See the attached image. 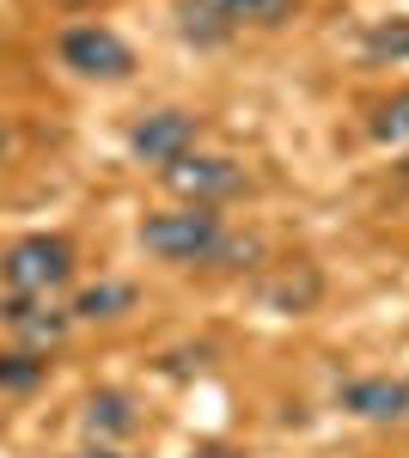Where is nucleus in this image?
Masks as SVG:
<instances>
[{"label":"nucleus","mask_w":409,"mask_h":458,"mask_svg":"<svg viewBox=\"0 0 409 458\" xmlns=\"http://www.w3.org/2000/svg\"><path fill=\"white\" fill-rule=\"evenodd\" d=\"M73 458H135V453H123V446H98V440H92V446H80Z\"/></svg>","instance_id":"nucleus-16"},{"label":"nucleus","mask_w":409,"mask_h":458,"mask_svg":"<svg viewBox=\"0 0 409 458\" xmlns=\"http://www.w3.org/2000/svg\"><path fill=\"white\" fill-rule=\"evenodd\" d=\"M6 153H13V129L0 123V159H6Z\"/></svg>","instance_id":"nucleus-18"},{"label":"nucleus","mask_w":409,"mask_h":458,"mask_svg":"<svg viewBox=\"0 0 409 458\" xmlns=\"http://www.w3.org/2000/svg\"><path fill=\"white\" fill-rule=\"evenodd\" d=\"M80 428L98 446H123L129 434H141V403L123 386H98V391L80 397Z\"/></svg>","instance_id":"nucleus-9"},{"label":"nucleus","mask_w":409,"mask_h":458,"mask_svg":"<svg viewBox=\"0 0 409 458\" xmlns=\"http://www.w3.org/2000/svg\"><path fill=\"white\" fill-rule=\"evenodd\" d=\"M306 0H171L177 37L196 49H220L239 31H281Z\"/></svg>","instance_id":"nucleus-1"},{"label":"nucleus","mask_w":409,"mask_h":458,"mask_svg":"<svg viewBox=\"0 0 409 458\" xmlns=\"http://www.w3.org/2000/svg\"><path fill=\"white\" fill-rule=\"evenodd\" d=\"M55 55H62V68H68L73 80H98V86L135 80V49H129V37L98 25V19L68 25V31L55 37Z\"/></svg>","instance_id":"nucleus-4"},{"label":"nucleus","mask_w":409,"mask_h":458,"mask_svg":"<svg viewBox=\"0 0 409 458\" xmlns=\"http://www.w3.org/2000/svg\"><path fill=\"white\" fill-rule=\"evenodd\" d=\"M43 386V354L0 349V391H37Z\"/></svg>","instance_id":"nucleus-15"},{"label":"nucleus","mask_w":409,"mask_h":458,"mask_svg":"<svg viewBox=\"0 0 409 458\" xmlns=\"http://www.w3.org/2000/svg\"><path fill=\"white\" fill-rule=\"evenodd\" d=\"M263 263V239L257 233H226L214 257H208V269H220V276H239V269H257Z\"/></svg>","instance_id":"nucleus-14"},{"label":"nucleus","mask_w":409,"mask_h":458,"mask_svg":"<svg viewBox=\"0 0 409 458\" xmlns=\"http://www.w3.org/2000/svg\"><path fill=\"white\" fill-rule=\"evenodd\" d=\"M80 269V250L62 233H25L19 245H6L0 257V282L6 293H31V300H55Z\"/></svg>","instance_id":"nucleus-3"},{"label":"nucleus","mask_w":409,"mask_h":458,"mask_svg":"<svg viewBox=\"0 0 409 458\" xmlns=\"http://www.w3.org/2000/svg\"><path fill=\"white\" fill-rule=\"evenodd\" d=\"M135 300H141L135 282H98V287H80V293H73L68 318L73 324H110V318L135 312Z\"/></svg>","instance_id":"nucleus-11"},{"label":"nucleus","mask_w":409,"mask_h":458,"mask_svg":"<svg viewBox=\"0 0 409 458\" xmlns=\"http://www.w3.org/2000/svg\"><path fill=\"white\" fill-rule=\"evenodd\" d=\"M361 62H367V68H404L409 62V13H391V19H373V25H367Z\"/></svg>","instance_id":"nucleus-12"},{"label":"nucleus","mask_w":409,"mask_h":458,"mask_svg":"<svg viewBox=\"0 0 409 458\" xmlns=\"http://www.w3.org/2000/svg\"><path fill=\"white\" fill-rule=\"evenodd\" d=\"M202 129H208V116H202V110H183V105L147 110V116H141L135 129H129V153H135L141 165L166 172V165L190 159V153L202 147Z\"/></svg>","instance_id":"nucleus-6"},{"label":"nucleus","mask_w":409,"mask_h":458,"mask_svg":"<svg viewBox=\"0 0 409 458\" xmlns=\"http://www.w3.org/2000/svg\"><path fill=\"white\" fill-rule=\"evenodd\" d=\"M159 183H166L177 202H190V208H226V202H239L244 190H251V172H244L233 153H202L196 147L190 159L166 165Z\"/></svg>","instance_id":"nucleus-5"},{"label":"nucleus","mask_w":409,"mask_h":458,"mask_svg":"<svg viewBox=\"0 0 409 458\" xmlns=\"http://www.w3.org/2000/svg\"><path fill=\"white\" fill-rule=\"evenodd\" d=\"M0 330H13V336H19V349L49 354V349H55V343L73 330V318H68V306H55V300L6 293V300H0Z\"/></svg>","instance_id":"nucleus-8"},{"label":"nucleus","mask_w":409,"mask_h":458,"mask_svg":"<svg viewBox=\"0 0 409 458\" xmlns=\"http://www.w3.org/2000/svg\"><path fill=\"white\" fill-rule=\"evenodd\" d=\"M135 239H141L147 257H159L171 269H208L214 245L226 239V220H220V208H190V202H177V208L147 214Z\"/></svg>","instance_id":"nucleus-2"},{"label":"nucleus","mask_w":409,"mask_h":458,"mask_svg":"<svg viewBox=\"0 0 409 458\" xmlns=\"http://www.w3.org/2000/svg\"><path fill=\"white\" fill-rule=\"evenodd\" d=\"M318 300H324V269H318V263H294V269H281L275 282H263V306H269V312L306 318V312H318Z\"/></svg>","instance_id":"nucleus-10"},{"label":"nucleus","mask_w":409,"mask_h":458,"mask_svg":"<svg viewBox=\"0 0 409 458\" xmlns=\"http://www.w3.org/2000/svg\"><path fill=\"white\" fill-rule=\"evenodd\" d=\"M62 6H104V0H62Z\"/></svg>","instance_id":"nucleus-19"},{"label":"nucleus","mask_w":409,"mask_h":458,"mask_svg":"<svg viewBox=\"0 0 409 458\" xmlns=\"http://www.w3.org/2000/svg\"><path fill=\"white\" fill-rule=\"evenodd\" d=\"M337 410H342V416H354V422L397 428V422H409V379H391V373L342 379V386H337Z\"/></svg>","instance_id":"nucleus-7"},{"label":"nucleus","mask_w":409,"mask_h":458,"mask_svg":"<svg viewBox=\"0 0 409 458\" xmlns=\"http://www.w3.org/2000/svg\"><path fill=\"white\" fill-rule=\"evenodd\" d=\"M367 135L379 147H409V86H397L391 98H379L367 116Z\"/></svg>","instance_id":"nucleus-13"},{"label":"nucleus","mask_w":409,"mask_h":458,"mask_svg":"<svg viewBox=\"0 0 409 458\" xmlns=\"http://www.w3.org/2000/svg\"><path fill=\"white\" fill-rule=\"evenodd\" d=\"M190 458H233L226 446H202V453H190Z\"/></svg>","instance_id":"nucleus-17"}]
</instances>
